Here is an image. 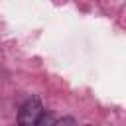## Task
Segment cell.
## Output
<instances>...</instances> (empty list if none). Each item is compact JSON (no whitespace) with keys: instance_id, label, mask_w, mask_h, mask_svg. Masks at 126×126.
Masks as SVG:
<instances>
[{"instance_id":"6da1fadb","label":"cell","mask_w":126,"mask_h":126,"mask_svg":"<svg viewBox=\"0 0 126 126\" xmlns=\"http://www.w3.org/2000/svg\"><path fill=\"white\" fill-rule=\"evenodd\" d=\"M41 112H43V106H41L39 96H30L22 104V108L18 112V122L22 126H35L39 116H41Z\"/></svg>"},{"instance_id":"7a4b0ae2","label":"cell","mask_w":126,"mask_h":126,"mask_svg":"<svg viewBox=\"0 0 126 126\" xmlns=\"http://www.w3.org/2000/svg\"><path fill=\"white\" fill-rule=\"evenodd\" d=\"M53 120H55V118H51L49 114H43V112H41V116H39L37 124H39V126H45V124H53Z\"/></svg>"},{"instance_id":"3957f363","label":"cell","mask_w":126,"mask_h":126,"mask_svg":"<svg viewBox=\"0 0 126 126\" xmlns=\"http://www.w3.org/2000/svg\"><path fill=\"white\" fill-rule=\"evenodd\" d=\"M61 124H75V120L73 118H57V120H53V126H61Z\"/></svg>"}]
</instances>
